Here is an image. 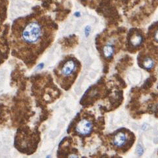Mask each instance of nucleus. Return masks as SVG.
<instances>
[{"label":"nucleus","instance_id":"f257e3e1","mask_svg":"<svg viewBox=\"0 0 158 158\" xmlns=\"http://www.w3.org/2000/svg\"><path fill=\"white\" fill-rule=\"evenodd\" d=\"M44 30L42 24L37 20H29L23 23L19 34L22 45L34 50L44 39Z\"/></svg>","mask_w":158,"mask_h":158},{"label":"nucleus","instance_id":"f03ea898","mask_svg":"<svg viewBox=\"0 0 158 158\" xmlns=\"http://www.w3.org/2000/svg\"><path fill=\"white\" fill-rule=\"evenodd\" d=\"M93 129V124L91 121L83 119L79 122L76 125V131L78 134L81 135H87L91 132Z\"/></svg>","mask_w":158,"mask_h":158},{"label":"nucleus","instance_id":"7ed1b4c3","mask_svg":"<svg viewBox=\"0 0 158 158\" xmlns=\"http://www.w3.org/2000/svg\"><path fill=\"white\" fill-rule=\"evenodd\" d=\"M76 68V62L72 60H68L66 62H65L61 69V73L64 76H71L73 72L75 71Z\"/></svg>","mask_w":158,"mask_h":158},{"label":"nucleus","instance_id":"20e7f679","mask_svg":"<svg viewBox=\"0 0 158 158\" xmlns=\"http://www.w3.org/2000/svg\"><path fill=\"white\" fill-rule=\"evenodd\" d=\"M127 140V136L123 132H119L114 136L113 139V144L117 147L123 146Z\"/></svg>","mask_w":158,"mask_h":158},{"label":"nucleus","instance_id":"39448f33","mask_svg":"<svg viewBox=\"0 0 158 158\" xmlns=\"http://www.w3.org/2000/svg\"><path fill=\"white\" fill-rule=\"evenodd\" d=\"M131 44L133 47H139L143 42V37L139 33H135L131 37Z\"/></svg>","mask_w":158,"mask_h":158},{"label":"nucleus","instance_id":"423d86ee","mask_svg":"<svg viewBox=\"0 0 158 158\" xmlns=\"http://www.w3.org/2000/svg\"><path fill=\"white\" fill-rule=\"evenodd\" d=\"M114 52V49L112 45H106L103 48V54L105 57L110 58L113 56Z\"/></svg>","mask_w":158,"mask_h":158},{"label":"nucleus","instance_id":"0eeeda50","mask_svg":"<svg viewBox=\"0 0 158 158\" xmlns=\"http://www.w3.org/2000/svg\"><path fill=\"white\" fill-rule=\"evenodd\" d=\"M154 60L151 59L150 58H146V59H144L143 61V66L146 68V69H151L154 67Z\"/></svg>","mask_w":158,"mask_h":158},{"label":"nucleus","instance_id":"6e6552de","mask_svg":"<svg viewBox=\"0 0 158 158\" xmlns=\"http://www.w3.org/2000/svg\"><path fill=\"white\" fill-rule=\"evenodd\" d=\"M143 151H144V150H143V147H142V146H140V144H139L138 146H137V148H136V152H137L138 155H139V156L143 155Z\"/></svg>","mask_w":158,"mask_h":158},{"label":"nucleus","instance_id":"1a4fd4ad","mask_svg":"<svg viewBox=\"0 0 158 158\" xmlns=\"http://www.w3.org/2000/svg\"><path fill=\"white\" fill-rule=\"evenodd\" d=\"M90 31H91V27L90 26H87L85 30V34L86 35V36H88L90 34Z\"/></svg>","mask_w":158,"mask_h":158},{"label":"nucleus","instance_id":"9d476101","mask_svg":"<svg viewBox=\"0 0 158 158\" xmlns=\"http://www.w3.org/2000/svg\"><path fill=\"white\" fill-rule=\"evenodd\" d=\"M154 40L157 41V42H158V30H157L156 32H155V34H154Z\"/></svg>","mask_w":158,"mask_h":158},{"label":"nucleus","instance_id":"9b49d317","mask_svg":"<svg viewBox=\"0 0 158 158\" xmlns=\"http://www.w3.org/2000/svg\"><path fill=\"white\" fill-rule=\"evenodd\" d=\"M43 66H44V64H40L39 66H38V69H41V67H43Z\"/></svg>","mask_w":158,"mask_h":158}]
</instances>
